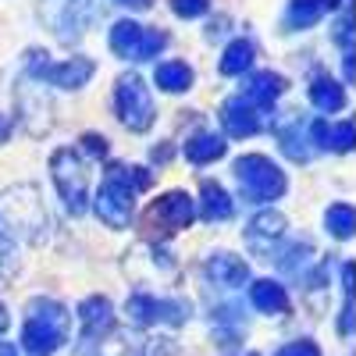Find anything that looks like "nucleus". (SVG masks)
<instances>
[{
  "label": "nucleus",
  "mask_w": 356,
  "mask_h": 356,
  "mask_svg": "<svg viewBox=\"0 0 356 356\" xmlns=\"http://www.w3.org/2000/svg\"><path fill=\"white\" fill-rule=\"evenodd\" d=\"M324 4H328V0H292V8H289V22H292L296 29H300V25H310V22H317V18H321Z\"/></svg>",
  "instance_id": "obj_7"
},
{
  "label": "nucleus",
  "mask_w": 356,
  "mask_h": 356,
  "mask_svg": "<svg viewBox=\"0 0 356 356\" xmlns=\"http://www.w3.org/2000/svg\"><path fill=\"white\" fill-rule=\"evenodd\" d=\"M54 182L61 189V196L68 200L72 211H82V200H86V171L75 161L72 150H61L54 157Z\"/></svg>",
  "instance_id": "obj_4"
},
{
  "label": "nucleus",
  "mask_w": 356,
  "mask_h": 356,
  "mask_svg": "<svg viewBox=\"0 0 356 356\" xmlns=\"http://www.w3.org/2000/svg\"><path fill=\"white\" fill-rule=\"evenodd\" d=\"M157 82H161L164 89L182 93V89H189V82H193V72H189V65H182V61H168V65L157 68Z\"/></svg>",
  "instance_id": "obj_6"
},
{
  "label": "nucleus",
  "mask_w": 356,
  "mask_h": 356,
  "mask_svg": "<svg viewBox=\"0 0 356 356\" xmlns=\"http://www.w3.org/2000/svg\"><path fill=\"white\" fill-rule=\"evenodd\" d=\"M278 356H321V353H317L314 342H292V346H285Z\"/></svg>",
  "instance_id": "obj_15"
},
{
  "label": "nucleus",
  "mask_w": 356,
  "mask_h": 356,
  "mask_svg": "<svg viewBox=\"0 0 356 356\" xmlns=\"http://www.w3.org/2000/svg\"><path fill=\"white\" fill-rule=\"evenodd\" d=\"M225 154V146L214 139V136H203V139H196L193 146H189V157L193 161H211V157H221Z\"/></svg>",
  "instance_id": "obj_13"
},
{
  "label": "nucleus",
  "mask_w": 356,
  "mask_h": 356,
  "mask_svg": "<svg viewBox=\"0 0 356 356\" xmlns=\"http://www.w3.org/2000/svg\"><path fill=\"white\" fill-rule=\"evenodd\" d=\"M122 4H136L139 8V4H146V0H122Z\"/></svg>",
  "instance_id": "obj_18"
},
{
  "label": "nucleus",
  "mask_w": 356,
  "mask_h": 356,
  "mask_svg": "<svg viewBox=\"0 0 356 356\" xmlns=\"http://www.w3.org/2000/svg\"><path fill=\"white\" fill-rule=\"evenodd\" d=\"M118 111H122V122L132 125V129H146L150 125V97L139 79H125L118 86Z\"/></svg>",
  "instance_id": "obj_5"
},
{
  "label": "nucleus",
  "mask_w": 356,
  "mask_h": 356,
  "mask_svg": "<svg viewBox=\"0 0 356 356\" xmlns=\"http://www.w3.org/2000/svg\"><path fill=\"white\" fill-rule=\"evenodd\" d=\"M328 225H332L335 235H349L353 232V211H349V207H332Z\"/></svg>",
  "instance_id": "obj_14"
},
{
  "label": "nucleus",
  "mask_w": 356,
  "mask_h": 356,
  "mask_svg": "<svg viewBox=\"0 0 356 356\" xmlns=\"http://www.w3.org/2000/svg\"><path fill=\"white\" fill-rule=\"evenodd\" d=\"M89 72H93V65H89V61H72V65L54 68V79L61 82V86H79V79H86Z\"/></svg>",
  "instance_id": "obj_12"
},
{
  "label": "nucleus",
  "mask_w": 356,
  "mask_h": 356,
  "mask_svg": "<svg viewBox=\"0 0 356 356\" xmlns=\"http://www.w3.org/2000/svg\"><path fill=\"white\" fill-rule=\"evenodd\" d=\"M253 303L264 307V310H278V307H285V292H282L275 282H257V289H253Z\"/></svg>",
  "instance_id": "obj_8"
},
{
  "label": "nucleus",
  "mask_w": 356,
  "mask_h": 356,
  "mask_svg": "<svg viewBox=\"0 0 356 356\" xmlns=\"http://www.w3.org/2000/svg\"><path fill=\"white\" fill-rule=\"evenodd\" d=\"M250 54H253V43H246V40H239V43H232V50L225 54V72H243V68H250Z\"/></svg>",
  "instance_id": "obj_11"
},
{
  "label": "nucleus",
  "mask_w": 356,
  "mask_h": 356,
  "mask_svg": "<svg viewBox=\"0 0 356 356\" xmlns=\"http://www.w3.org/2000/svg\"><path fill=\"white\" fill-rule=\"evenodd\" d=\"M239 186L253 200H275L285 189V178L275 164H267L264 157H243L239 161Z\"/></svg>",
  "instance_id": "obj_2"
},
{
  "label": "nucleus",
  "mask_w": 356,
  "mask_h": 356,
  "mask_svg": "<svg viewBox=\"0 0 356 356\" xmlns=\"http://www.w3.org/2000/svg\"><path fill=\"white\" fill-rule=\"evenodd\" d=\"M111 47H114L118 54L132 57V61H143V57H150V54H157V50L164 47V36H161V33H146V29L125 22V25H114Z\"/></svg>",
  "instance_id": "obj_3"
},
{
  "label": "nucleus",
  "mask_w": 356,
  "mask_h": 356,
  "mask_svg": "<svg viewBox=\"0 0 356 356\" xmlns=\"http://www.w3.org/2000/svg\"><path fill=\"white\" fill-rule=\"evenodd\" d=\"M203 8H207V0H175V11L186 15V18H189V15H200Z\"/></svg>",
  "instance_id": "obj_16"
},
{
  "label": "nucleus",
  "mask_w": 356,
  "mask_h": 356,
  "mask_svg": "<svg viewBox=\"0 0 356 356\" xmlns=\"http://www.w3.org/2000/svg\"><path fill=\"white\" fill-rule=\"evenodd\" d=\"M203 214L207 218H225V214H232V203H228V196L218 189V186H203Z\"/></svg>",
  "instance_id": "obj_9"
},
{
  "label": "nucleus",
  "mask_w": 356,
  "mask_h": 356,
  "mask_svg": "<svg viewBox=\"0 0 356 356\" xmlns=\"http://www.w3.org/2000/svg\"><path fill=\"white\" fill-rule=\"evenodd\" d=\"M0 356H15V349H11L8 342H0Z\"/></svg>",
  "instance_id": "obj_17"
},
{
  "label": "nucleus",
  "mask_w": 356,
  "mask_h": 356,
  "mask_svg": "<svg viewBox=\"0 0 356 356\" xmlns=\"http://www.w3.org/2000/svg\"><path fill=\"white\" fill-rule=\"evenodd\" d=\"M310 100H314L321 111H332V107L342 104V89H339L335 82H317V86L310 89Z\"/></svg>",
  "instance_id": "obj_10"
},
{
  "label": "nucleus",
  "mask_w": 356,
  "mask_h": 356,
  "mask_svg": "<svg viewBox=\"0 0 356 356\" xmlns=\"http://www.w3.org/2000/svg\"><path fill=\"white\" fill-rule=\"evenodd\" d=\"M25 349L29 353H50L65 342V310L50 303V300H36L29 307L25 317Z\"/></svg>",
  "instance_id": "obj_1"
}]
</instances>
